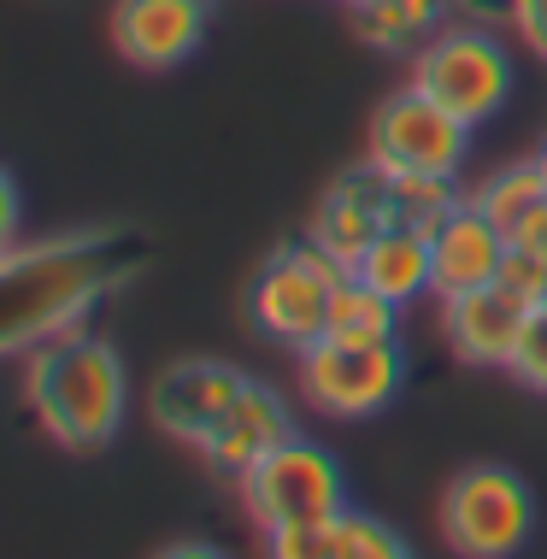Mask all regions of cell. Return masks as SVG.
<instances>
[{"instance_id":"11","label":"cell","mask_w":547,"mask_h":559,"mask_svg":"<svg viewBox=\"0 0 547 559\" xmlns=\"http://www.w3.org/2000/svg\"><path fill=\"white\" fill-rule=\"evenodd\" d=\"M389 224H394L389 171L365 159L359 171H347V177H336V183H330V194L318 201V213H312L307 241H318V248H324L342 271H354V265L365 260V248H371V241L383 236Z\"/></svg>"},{"instance_id":"14","label":"cell","mask_w":547,"mask_h":559,"mask_svg":"<svg viewBox=\"0 0 547 559\" xmlns=\"http://www.w3.org/2000/svg\"><path fill=\"white\" fill-rule=\"evenodd\" d=\"M288 436H295V413H288V401L277 395V389H265V383H248L236 395L230 413L206 430L201 453H206L212 472L241 477L253 460H265L277 442H288Z\"/></svg>"},{"instance_id":"25","label":"cell","mask_w":547,"mask_h":559,"mask_svg":"<svg viewBox=\"0 0 547 559\" xmlns=\"http://www.w3.org/2000/svg\"><path fill=\"white\" fill-rule=\"evenodd\" d=\"M19 230H24V194H19V177L0 165V253L19 248Z\"/></svg>"},{"instance_id":"23","label":"cell","mask_w":547,"mask_h":559,"mask_svg":"<svg viewBox=\"0 0 547 559\" xmlns=\"http://www.w3.org/2000/svg\"><path fill=\"white\" fill-rule=\"evenodd\" d=\"M512 377H519L524 389H536V395H547V312L536 324H530V336H524V347L512 354V366H507Z\"/></svg>"},{"instance_id":"9","label":"cell","mask_w":547,"mask_h":559,"mask_svg":"<svg viewBox=\"0 0 547 559\" xmlns=\"http://www.w3.org/2000/svg\"><path fill=\"white\" fill-rule=\"evenodd\" d=\"M253 377L230 366V359H177V366L159 371L154 395H147V406H154V425L165 436H177V442L201 448L206 430L218 425L224 413L236 406V395L248 389Z\"/></svg>"},{"instance_id":"3","label":"cell","mask_w":547,"mask_h":559,"mask_svg":"<svg viewBox=\"0 0 547 559\" xmlns=\"http://www.w3.org/2000/svg\"><path fill=\"white\" fill-rule=\"evenodd\" d=\"M406 83H413L418 95H430L442 112H453L460 124L477 130L512 100L519 66H512L507 41H500L489 24H442L413 53Z\"/></svg>"},{"instance_id":"10","label":"cell","mask_w":547,"mask_h":559,"mask_svg":"<svg viewBox=\"0 0 547 559\" xmlns=\"http://www.w3.org/2000/svg\"><path fill=\"white\" fill-rule=\"evenodd\" d=\"M542 312L519 300L512 289H500V283H483V289H465L442 300V336L448 347L465 359V366H483V371H507L512 354L524 347L530 324H536Z\"/></svg>"},{"instance_id":"22","label":"cell","mask_w":547,"mask_h":559,"mask_svg":"<svg viewBox=\"0 0 547 559\" xmlns=\"http://www.w3.org/2000/svg\"><path fill=\"white\" fill-rule=\"evenodd\" d=\"M500 289H512L519 300H530V307H547V265L536 260V253H524V248H507V265H500Z\"/></svg>"},{"instance_id":"30","label":"cell","mask_w":547,"mask_h":559,"mask_svg":"<svg viewBox=\"0 0 547 559\" xmlns=\"http://www.w3.org/2000/svg\"><path fill=\"white\" fill-rule=\"evenodd\" d=\"M542 312H547V307H542Z\"/></svg>"},{"instance_id":"17","label":"cell","mask_w":547,"mask_h":559,"mask_svg":"<svg viewBox=\"0 0 547 559\" xmlns=\"http://www.w3.org/2000/svg\"><path fill=\"white\" fill-rule=\"evenodd\" d=\"M401 312L389 295H377L371 283H359L354 271L330 289V312H324V336L336 342H401Z\"/></svg>"},{"instance_id":"13","label":"cell","mask_w":547,"mask_h":559,"mask_svg":"<svg viewBox=\"0 0 547 559\" xmlns=\"http://www.w3.org/2000/svg\"><path fill=\"white\" fill-rule=\"evenodd\" d=\"M507 248L512 236L489 224L477 213V206H460V213H448L442 224L430 230V295L436 300H453L465 289H483V283L500 277V265H507Z\"/></svg>"},{"instance_id":"7","label":"cell","mask_w":547,"mask_h":559,"mask_svg":"<svg viewBox=\"0 0 547 559\" xmlns=\"http://www.w3.org/2000/svg\"><path fill=\"white\" fill-rule=\"evenodd\" d=\"M347 277V271L330 260L318 241H288L260 265L248 289V319L260 336L283 342V347H307L324 336V312H330V289Z\"/></svg>"},{"instance_id":"5","label":"cell","mask_w":547,"mask_h":559,"mask_svg":"<svg viewBox=\"0 0 547 559\" xmlns=\"http://www.w3.org/2000/svg\"><path fill=\"white\" fill-rule=\"evenodd\" d=\"M241 507L260 531H283V524H312V519H336L347 507V477L342 460L312 436H288L253 460L248 472L236 477Z\"/></svg>"},{"instance_id":"19","label":"cell","mask_w":547,"mask_h":559,"mask_svg":"<svg viewBox=\"0 0 547 559\" xmlns=\"http://www.w3.org/2000/svg\"><path fill=\"white\" fill-rule=\"evenodd\" d=\"M389 194H394V224H413V230L430 236L436 224H442L448 213H460L465 206V189L460 177H389Z\"/></svg>"},{"instance_id":"27","label":"cell","mask_w":547,"mask_h":559,"mask_svg":"<svg viewBox=\"0 0 547 559\" xmlns=\"http://www.w3.org/2000/svg\"><path fill=\"white\" fill-rule=\"evenodd\" d=\"M154 559H230V554L212 548V542H171V548H159Z\"/></svg>"},{"instance_id":"4","label":"cell","mask_w":547,"mask_h":559,"mask_svg":"<svg viewBox=\"0 0 547 559\" xmlns=\"http://www.w3.org/2000/svg\"><path fill=\"white\" fill-rule=\"evenodd\" d=\"M536 536V501L512 465H465L442 489V542L453 559H519Z\"/></svg>"},{"instance_id":"8","label":"cell","mask_w":547,"mask_h":559,"mask_svg":"<svg viewBox=\"0 0 547 559\" xmlns=\"http://www.w3.org/2000/svg\"><path fill=\"white\" fill-rule=\"evenodd\" d=\"M471 154V124H460L453 112H442L430 95H418L413 83L394 88L383 107L371 112L365 130V159L383 165L389 177H460V165Z\"/></svg>"},{"instance_id":"2","label":"cell","mask_w":547,"mask_h":559,"mask_svg":"<svg viewBox=\"0 0 547 559\" xmlns=\"http://www.w3.org/2000/svg\"><path fill=\"white\" fill-rule=\"evenodd\" d=\"M24 406L66 453H100L130 406L124 359L88 324L59 330L24 354Z\"/></svg>"},{"instance_id":"20","label":"cell","mask_w":547,"mask_h":559,"mask_svg":"<svg viewBox=\"0 0 547 559\" xmlns=\"http://www.w3.org/2000/svg\"><path fill=\"white\" fill-rule=\"evenodd\" d=\"M336 559H413L406 536L394 524L371 519L359 507H342L336 512Z\"/></svg>"},{"instance_id":"18","label":"cell","mask_w":547,"mask_h":559,"mask_svg":"<svg viewBox=\"0 0 547 559\" xmlns=\"http://www.w3.org/2000/svg\"><path fill=\"white\" fill-rule=\"evenodd\" d=\"M547 194V183H542V171H536V159H512V165H500V171H489L477 189H465V201L477 206L489 224H500V230H519V218L530 213Z\"/></svg>"},{"instance_id":"24","label":"cell","mask_w":547,"mask_h":559,"mask_svg":"<svg viewBox=\"0 0 547 559\" xmlns=\"http://www.w3.org/2000/svg\"><path fill=\"white\" fill-rule=\"evenodd\" d=\"M507 24L519 29L524 48H536L547 59V0H507Z\"/></svg>"},{"instance_id":"28","label":"cell","mask_w":547,"mask_h":559,"mask_svg":"<svg viewBox=\"0 0 547 559\" xmlns=\"http://www.w3.org/2000/svg\"><path fill=\"white\" fill-rule=\"evenodd\" d=\"M530 159H536V171H542V183H547V135L536 142V154H530Z\"/></svg>"},{"instance_id":"15","label":"cell","mask_w":547,"mask_h":559,"mask_svg":"<svg viewBox=\"0 0 547 559\" xmlns=\"http://www.w3.org/2000/svg\"><path fill=\"white\" fill-rule=\"evenodd\" d=\"M448 24V0H354L347 29L371 53H418Z\"/></svg>"},{"instance_id":"6","label":"cell","mask_w":547,"mask_h":559,"mask_svg":"<svg viewBox=\"0 0 547 559\" xmlns=\"http://www.w3.org/2000/svg\"><path fill=\"white\" fill-rule=\"evenodd\" d=\"M406 383L401 342H336L318 336L300 347V395L324 418H377Z\"/></svg>"},{"instance_id":"26","label":"cell","mask_w":547,"mask_h":559,"mask_svg":"<svg viewBox=\"0 0 547 559\" xmlns=\"http://www.w3.org/2000/svg\"><path fill=\"white\" fill-rule=\"evenodd\" d=\"M512 248H524V253H536V260L547 265V194L530 213L519 218V230H512Z\"/></svg>"},{"instance_id":"29","label":"cell","mask_w":547,"mask_h":559,"mask_svg":"<svg viewBox=\"0 0 547 559\" xmlns=\"http://www.w3.org/2000/svg\"><path fill=\"white\" fill-rule=\"evenodd\" d=\"M342 7H354V0H342Z\"/></svg>"},{"instance_id":"21","label":"cell","mask_w":547,"mask_h":559,"mask_svg":"<svg viewBox=\"0 0 547 559\" xmlns=\"http://www.w3.org/2000/svg\"><path fill=\"white\" fill-rule=\"evenodd\" d=\"M265 559H336V519L265 531Z\"/></svg>"},{"instance_id":"1","label":"cell","mask_w":547,"mask_h":559,"mask_svg":"<svg viewBox=\"0 0 547 559\" xmlns=\"http://www.w3.org/2000/svg\"><path fill=\"white\" fill-rule=\"evenodd\" d=\"M142 265L147 248L130 230H83L7 248L0 253V359L29 354L71 324H88L95 300Z\"/></svg>"},{"instance_id":"12","label":"cell","mask_w":547,"mask_h":559,"mask_svg":"<svg viewBox=\"0 0 547 559\" xmlns=\"http://www.w3.org/2000/svg\"><path fill=\"white\" fill-rule=\"evenodd\" d=\"M206 36V0H118L112 48L142 71L182 66Z\"/></svg>"},{"instance_id":"16","label":"cell","mask_w":547,"mask_h":559,"mask_svg":"<svg viewBox=\"0 0 547 559\" xmlns=\"http://www.w3.org/2000/svg\"><path fill=\"white\" fill-rule=\"evenodd\" d=\"M354 277L371 283L377 295H389L394 307H413L418 295H430V236L413 230V224H389V230L365 248Z\"/></svg>"}]
</instances>
